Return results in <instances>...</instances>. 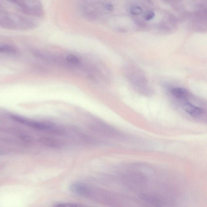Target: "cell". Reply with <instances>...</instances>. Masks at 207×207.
Returning a JSON list of instances; mask_svg holds the SVG:
<instances>
[{"label": "cell", "mask_w": 207, "mask_h": 207, "mask_svg": "<svg viewBox=\"0 0 207 207\" xmlns=\"http://www.w3.org/2000/svg\"><path fill=\"white\" fill-rule=\"evenodd\" d=\"M37 24L31 19L15 13H0V28L13 31H28L34 29Z\"/></svg>", "instance_id": "obj_1"}, {"label": "cell", "mask_w": 207, "mask_h": 207, "mask_svg": "<svg viewBox=\"0 0 207 207\" xmlns=\"http://www.w3.org/2000/svg\"><path fill=\"white\" fill-rule=\"evenodd\" d=\"M21 12L27 15L42 18L45 12L41 2L37 1H10Z\"/></svg>", "instance_id": "obj_2"}, {"label": "cell", "mask_w": 207, "mask_h": 207, "mask_svg": "<svg viewBox=\"0 0 207 207\" xmlns=\"http://www.w3.org/2000/svg\"><path fill=\"white\" fill-rule=\"evenodd\" d=\"M11 118L20 124H24L35 129L40 130H47L50 133L55 126L53 124L50 123L27 120L23 117L15 115H12Z\"/></svg>", "instance_id": "obj_3"}, {"label": "cell", "mask_w": 207, "mask_h": 207, "mask_svg": "<svg viewBox=\"0 0 207 207\" xmlns=\"http://www.w3.org/2000/svg\"><path fill=\"white\" fill-rule=\"evenodd\" d=\"M70 191L73 194L82 197H87L90 193V189L89 186L81 182H74L70 185Z\"/></svg>", "instance_id": "obj_4"}, {"label": "cell", "mask_w": 207, "mask_h": 207, "mask_svg": "<svg viewBox=\"0 0 207 207\" xmlns=\"http://www.w3.org/2000/svg\"><path fill=\"white\" fill-rule=\"evenodd\" d=\"M39 141L45 146L52 148L60 149L64 146V143L61 140L53 137L44 136L40 138Z\"/></svg>", "instance_id": "obj_5"}, {"label": "cell", "mask_w": 207, "mask_h": 207, "mask_svg": "<svg viewBox=\"0 0 207 207\" xmlns=\"http://www.w3.org/2000/svg\"><path fill=\"white\" fill-rule=\"evenodd\" d=\"M183 109L191 116L195 118L201 117L205 113L203 109L189 102L186 103L183 105Z\"/></svg>", "instance_id": "obj_6"}, {"label": "cell", "mask_w": 207, "mask_h": 207, "mask_svg": "<svg viewBox=\"0 0 207 207\" xmlns=\"http://www.w3.org/2000/svg\"><path fill=\"white\" fill-rule=\"evenodd\" d=\"M18 50L14 46L6 44H0V53L9 55H16L18 54Z\"/></svg>", "instance_id": "obj_7"}, {"label": "cell", "mask_w": 207, "mask_h": 207, "mask_svg": "<svg viewBox=\"0 0 207 207\" xmlns=\"http://www.w3.org/2000/svg\"><path fill=\"white\" fill-rule=\"evenodd\" d=\"M172 92L174 96L179 99H185L187 98L188 96L187 90L184 88H174L172 90Z\"/></svg>", "instance_id": "obj_8"}, {"label": "cell", "mask_w": 207, "mask_h": 207, "mask_svg": "<svg viewBox=\"0 0 207 207\" xmlns=\"http://www.w3.org/2000/svg\"><path fill=\"white\" fill-rule=\"evenodd\" d=\"M66 59L67 63L70 65H78L81 63L80 59L75 55L69 54Z\"/></svg>", "instance_id": "obj_9"}, {"label": "cell", "mask_w": 207, "mask_h": 207, "mask_svg": "<svg viewBox=\"0 0 207 207\" xmlns=\"http://www.w3.org/2000/svg\"><path fill=\"white\" fill-rule=\"evenodd\" d=\"M129 11L130 13L133 15L140 14L143 13V9L139 5H132L129 8Z\"/></svg>", "instance_id": "obj_10"}, {"label": "cell", "mask_w": 207, "mask_h": 207, "mask_svg": "<svg viewBox=\"0 0 207 207\" xmlns=\"http://www.w3.org/2000/svg\"><path fill=\"white\" fill-rule=\"evenodd\" d=\"M77 204L74 203H59L56 204L54 207H78Z\"/></svg>", "instance_id": "obj_11"}, {"label": "cell", "mask_w": 207, "mask_h": 207, "mask_svg": "<svg viewBox=\"0 0 207 207\" xmlns=\"http://www.w3.org/2000/svg\"><path fill=\"white\" fill-rule=\"evenodd\" d=\"M155 15L154 12L152 11L147 12L144 14V19L146 20H151L153 18Z\"/></svg>", "instance_id": "obj_12"}, {"label": "cell", "mask_w": 207, "mask_h": 207, "mask_svg": "<svg viewBox=\"0 0 207 207\" xmlns=\"http://www.w3.org/2000/svg\"><path fill=\"white\" fill-rule=\"evenodd\" d=\"M104 9L108 11L111 12L114 9V6L113 4L110 3H105L103 5Z\"/></svg>", "instance_id": "obj_13"}, {"label": "cell", "mask_w": 207, "mask_h": 207, "mask_svg": "<svg viewBox=\"0 0 207 207\" xmlns=\"http://www.w3.org/2000/svg\"><path fill=\"white\" fill-rule=\"evenodd\" d=\"M2 153H3L1 152V151H0V155H2Z\"/></svg>", "instance_id": "obj_14"}]
</instances>
